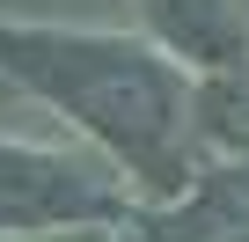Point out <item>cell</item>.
Listing matches in <instances>:
<instances>
[{
	"instance_id": "5b68a950",
	"label": "cell",
	"mask_w": 249,
	"mask_h": 242,
	"mask_svg": "<svg viewBox=\"0 0 249 242\" xmlns=\"http://www.w3.org/2000/svg\"><path fill=\"white\" fill-rule=\"evenodd\" d=\"M198 125H205L213 140H227V147L249 154V52L227 59V66H213V74L198 81Z\"/></svg>"
},
{
	"instance_id": "8992f818",
	"label": "cell",
	"mask_w": 249,
	"mask_h": 242,
	"mask_svg": "<svg viewBox=\"0 0 249 242\" xmlns=\"http://www.w3.org/2000/svg\"><path fill=\"white\" fill-rule=\"evenodd\" d=\"M8 242H110V235H95V227H81V235H8Z\"/></svg>"
},
{
	"instance_id": "3957f363",
	"label": "cell",
	"mask_w": 249,
	"mask_h": 242,
	"mask_svg": "<svg viewBox=\"0 0 249 242\" xmlns=\"http://www.w3.org/2000/svg\"><path fill=\"white\" fill-rule=\"evenodd\" d=\"M147 242H249V162L205 169L169 213H132Z\"/></svg>"
},
{
	"instance_id": "277c9868",
	"label": "cell",
	"mask_w": 249,
	"mask_h": 242,
	"mask_svg": "<svg viewBox=\"0 0 249 242\" xmlns=\"http://www.w3.org/2000/svg\"><path fill=\"white\" fill-rule=\"evenodd\" d=\"M140 8H147L154 37H161L176 59L205 66V74L249 52V37H242V15L227 8V0H140Z\"/></svg>"
},
{
	"instance_id": "6da1fadb",
	"label": "cell",
	"mask_w": 249,
	"mask_h": 242,
	"mask_svg": "<svg viewBox=\"0 0 249 242\" xmlns=\"http://www.w3.org/2000/svg\"><path fill=\"white\" fill-rule=\"evenodd\" d=\"M0 66L44 103H59L66 117H81L147 191H191L198 95L154 44L110 37V30L0 22Z\"/></svg>"
},
{
	"instance_id": "7a4b0ae2",
	"label": "cell",
	"mask_w": 249,
	"mask_h": 242,
	"mask_svg": "<svg viewBox=\"0 0 249 242\" xmlns=\"http://www.w3.org/2000/svg\"><path fill=\"white\" fill-rule=\"evenodd\" d=\"M59 220L110 227V220H132V205L103 162L0 140V227H59Z\"/></svg>"
}]
</instances>
